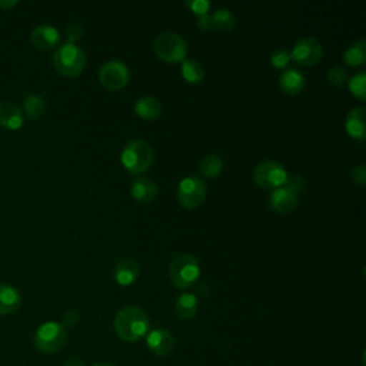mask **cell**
I'll list each match as a JSON object with an SVG mask.
<instances>
[{
	"instance_id": "5b68a950",
	"label": "cell",
	"mask_w": 366,
	"mask_h": 366,
	"mask_svg": "<svg viewBox=\"0 0 366 366\" xmlns=\"http://www.w3.org/2000/svg\"><path fill=\"white\" fill-rule=\"evenodd\" d=\"M53 64L60 74L74 77L83 71L86 66V54L77 44L66 43L54 51Z\"/></svg>"
},
{
	"instance_id": "ffe728a7",
	"label": "cell",
	"mask_w": 366,
	"mask_h": 366,
	"mask_svg": "<svg viewBox=\"0 0 366 366\" xmlns=\"http://www.w3.org/2000/svg\"><path fill=\"white\" fill-rule=\"evenodd\" d=\"M162 104L152 96H144L134 103V113L144 120H154L162 116Z\"/></svg>"
},
{
	"instance_id": "d590c367",
	"label": "cell",
	"mask_w": 366,
	"mask_h": 366,
	"mask_svg": "<svg viewBox=\"0 0 366 366\" xmlns=\"http://www.w3.org/2000/svg\"><path fill=\"white\" fill-rule=\"evenodd\" d=\"M63 366H86L81 359H69Z\"/></svg>"
},
{
	"instance_id": "5bb4252c",
	"label": "cell",
	"mask_w": 366,
	"mask_h": 366,
	"mask_svg": "<svg viewBox=\"0 0 366 366\" xmlns=\"http://www.w3.org/2000/svg\"><path fill=\"white\" fill-rule=\"evenodd\" d=\"M24 123V117L21 109L10 102L3 100L0 102V127L7 130H19Z\"/></svg>"
},
{
	"instance_id": "d6a6232c",
	"label": "cell",
	"mask_w": 366,
	"mask_h": 366,
	"mask_svg": "<svg viewBox=\"0 0 366 366\" xmlns=\"http://www.w3.org/2000/svg\"><path fill=\"white\" fill-rule=\"evenodd\" d=\"M350 177H352V182H353L357 187L363 189L365 184H366V167L362 166V164L353 167L352 172H350Z\"/></svg>"
},
{
	"instance_id": "e0dca14e",
	"label": "cell",
	"mask_w": 366,
	"mask_h": 366,
	"mask_svg": "<svg viewBox=\"0 0 366 366\" xmlns=\"http://www.w3.org/2000/svg\"><path fill=\"white\" fill-rule=\"evenodd\" d=\"M279 84H280V89L286 94L296 96V94L303 92V89L306 86V79H305L303 73L299 71L297 69H286L280 74Z\"/></svg>"
},
{
	"instance_id": "7c38bea8",
	"label": "cell",
	"mask_w": 366,
	"mask_h": 366,
	"mask_svg": "<svg viewBox=\"0 0 366 366\" xmlns=\"http://www.w3.org/2000/svg\"><path fill=\"white\" fill-rule=\"evenodd\" d=\"M267 204L272 210L277 213H289L299 204V196L282 186L272 190Z\"/></svg>"
},
{
	"instance_id": "3957f363",
	"label": "cell",
	"mask_w": 366,
	"mask_h": 366,
	"mask_svg": "<svg viewBox=\"0 0 366 366\" xmlns=\"http://www.w3.org/2000/svg\"><path fill=\"white\" fill-rule=\"evenodd\" d=\"M169 276L172 283L179 289H187L193 286L200 276V266L197 259L189 253H180L174 256L169 266Z\"/></svg>"
},
{
	"instance_id": "8d00e7d4",
	"label": "cell",
	"mask_w": 366,
	"mask_h": 366,
	"mask_svg": "<svg viewBox=\"0 0 366 366\" xmlns=\"http://www.w3.org/2000/svg\"><path fill=\"white\" fill-rule=\"evenodd\" d=\"M93 366H110V365H106V363H96V365H93Z\"/></svg>"
},
{
	"instance_id": "9a60e30c",
	"label": "cell",
	"mask_w": 366,
	"mask_h": 366,
	"mask_svg": "<svg viewBox=\"0 0 366 366\" xmlns=\"http://www.w3.org/2000/svg\"><path fill=\"white\" fill-rule=\"evenodd\" d=\"M30 40H31L34 47H37L40 50H50V49H53L59 43L60 33L53 26L41 24V26H37L31 31Z\"/></svg>"
},
{
	"instance_id": "ac0fdd59",
	"label": "cell",
	"mask_w": 366,
	"mask_h": 366,
	"mask_svg": "<svg viewBox=\"0 0 366 366\" xmlns=\"http://www.w3.org/2000/svg\"><path fill=\"white\" fill-rule=\"evenodd\" d=\"M132 197L139 203H150L157 196V184L147 177H140L133 182L130 187Z\"/></svg>"
},
{
	"instance_id": "d4e9b609",
	"label": "cell",
	"mask_w": 366,
	"mask_h": 366,
	"mask_svg": "<svg viewBox=\"0 0 366 366\" xmlns=\"http://www.w3.org/2000/svg\"><path fill=\"white\" fill-rule=\"evenodd\" d=\"M23 107H24V114L29 119H39L46 112V102L39 94H30L24 99Z\"/></svg>"
},
{
	"instance_id": "d6986e66",
	"label": "cell",
	"mask_w": 366,
	"mask_h": 366,
	"mask_svg": "<svg viewBox=\"0 0 366 366\" xmlns=\"http://www.w3.org/2000/svg\"><path fill=\"white\" fill-rule=\"evenodd\" d=\"M21 303L20 292L11 285H0V315L14 313Z\"/></svg>"
},
{
	"instance_id": "836d02e7",
	"label": "cell",
	"mask_w": 366,
	"mask_h": 366,
	"mask_svg": "<svg viewBox=\"0 0 366 366\" xmlns=\"http://www.w3.org/2000/svg\"><path fill=\"white\" fill-rule=\"evenodd\" d=\"M196 24H197V27H199L202 31H210V30H213V20H212V16H210V14H202V16H199Z\"/></svg>"
},
{
	"instance_id": "1f68e13d",
	"label": "cell",
	"mask_w": 366,
	"mask_h": 366,
	"mask_svg": "<svg viewBox=\"0 0 366 366\" xmlns=\"http://www.w3.org/2000/svg\"><path fill=\"white\" fill-rule=\"evenodd\" d=\"M83 34V26L80 23H70L67 27H66V39H67V43H71V44H76V41L81 37Z\"/></svg>"
},
{
	"instance_id": "4fadbf2b",
	"label": "cell",
	"mask_w": 366,
	"mask_h": 366,
	"mask_svg": "<svg viewBox=\"0 0 366 366\" xmlns=\"http://www.w3.org/2000/svg\"><path fill=\"white\" fill-rule=\"evenodd\" d=\"M113 274H114V280L117 282V285L126 287V286L133 285L139 279L140 266L134 259L126 257L116 263Z\"/></svg>"
},
{
	"instance_id": "f546056e",
	"label": "cell",
	"mask_w": 366,
	"mask_h": 366,
	"mask_svg": "<svg viewBox=\"0 0 366 366\" xmlns=\"http://www.w3.org/2000/svg\"><path fill=\"white\" fill-rule=\"evenodd\" d=\"M283 187H286L287 190H290L299 196L306 189V180L299 174H292V176H287V180L283 184Z\"/></svg>"
},
{
	"instance_id": "44dd1931",
	"label": "cell",
	"mask_w": 366,
	"mask_h": 366,
	"mask_svg": "<svg viewBox=\"0 0 366 366\" xmlns=\"http://www.w3.org/2000/svg\"><path fill=\"white\" fill-rule=\"evenodd\" d=\"M197 307H199V300L193 293L180 295L174 303V312L177 317L183 320L192 319L197 313Z\"/></svg>"
},
{
	"instance_id": "4316f807",
	"label": "cell",
	"mask_w": 366,
	"mask_h": 366,
	"mask_svg": "<svg viewBox=\"0 0 366 366\" xmlns=\"http://www.w3.org/2000/svg\"><path fill=\"white\" fill-rule=\"evenodd\" d=\"M349 92L359 100L366 99V73L359 71L347 80Z\"/></svg>"
},
{
	"instance_id": "cb8c5ba5",
	"label": "cell",
	"mask_w": 366,
	"mask_h": 366,
	"mask_svg": "<svg viewBox=\"0 0 366 366\" xmlns=\"http://www.w3.org/2000/svg\"><path fill=\"white\" fill-rule=\"evenodd\" d=\"M200 172L204 177L213 179L223 172V160L217 154H207L200 162Z\"/></svg>"
},
{
	"instance_id": "8fae6325",
	"label": "cell",
	"mask_w": 366,
	"mask_h": 366,
	"mask_svg": "<svg viewBox=\"0 0 366 366\" xmlns=\"http://www.w3.org/2000/svg\"><path fill=\"white\" fill-rule=\"evenodd\" d=\"M146 345L153 355L164 357L173 352L176 340L169 330L153 329L146 335Z\"/></svg>"
},
{
	"instance_id": "30bf717a",
	"label": "cell",
	"mask_w": 366,
	"mask_h": 366,
	"mask_svg": "<svg viewBox=\"0 0 366 366\" xmlns=\"http://www.w3.org/2000/svg\"><path fill=\"white\" fill-rule=\"evenodd\" d=\"M289 53L290 60L296 61L297 64L313 66L323 57V47L316 39L303 37L293 44V49Z\"/></svg>"
},
{
	"instance_id": "9c48e42d",
	"label": "cell",
	"mask_w": 366,
	"mask_h": 366,
	"mask_svg": "<svg viewBox=\"0 0 366 366\" xmlns=\"http://www.w3.org/2000/svg\"><path fill=\"white\" fill-rule=\"evenodd\" d=\"M130 80V73L126 64L117 60L107 61L102 64L99 70V81L100 84L110 90V92H117L123 89Z\"/></svg>"
},
{
	"instance_id": "7402d4cb",
	"label": "cell",
	"mask_w": 366,
	"mask_h": 366,
	"mask_svg": "<svg viewBox=\"0 0 366 366\" xmlns=\"http://www.w3.org/2000/svg\"><path fill=\"white\" fill-rule=\"evenodd\" d=\"M180 74L187 83L199 84L204 79V69L197 60L186 59L182 61Z\"/></svg>"
},
{
	"instance_id": "277c9868",
	"label": "cell",
	"mask_w": 366,
	"mask_h": 366,
	"mask_svg": "<svg viewBox=\"0 0 366 366\" xmlns=\"http://www.w3.org/2000/svg\"><path fill=\"white\" fill-rule=\"evenodd\" d=\"M153 50L154 54L166 63H182L186 60L189 47L180 34L174 31H164L154 39Z\"/></svg>"
},
{
	"instance_id": "6da1fadb",
	"label": "cell",
	"mask_w": 366,
	"mask_h": 366,
	"mask_svg": "<svg viewBox=\"0 0 366 366\" xmlns=\"http://www.w3.org/2000/svg\"><path fill=\"white\" fill-rule=\"evenodd\" d=\"M113 327L122 340L136 342L149 333L150 320L139 306H124L116 313Z\"/></svg>"
},
{
	"instance_id": "4dcf8cb0",
	"label": "cell",
	"mask_w": 366,
	"mask_h": 366,
	"mask_svg": "<svg viewBox=\"0 0 366 366\" xmlns=\"http://www.w3.org/2000/svg\"><path fill=\"white\" fill-rule=\"evenodd\" d=\"M186 7H189V10L197 16L202 14H207L209 9H210V1L207 0H187L184 1Z\"/></svg>"
},
{
	"instance_id": "7a4b0ae2",
	"label": "cell",
	"mask_w": 366,
	"mask_h": 366,
	"mask_svg": "<svg viewBox=\"0 0 366 366\" xmlns=\"http://www.w3.org/2000/svg\"><path fill=\"white\" fill-rule=\"evenodd\" d=\"M120 162L130 174H142L153 163V150L149 143L133 140L123 147Z\"/></svg>"
},
{
	"instance_id": "484cf974",
	"label": "cell",
	"mask_w": 366,
	"mask_h": 366,
	"mask_svg": "<svg viewBox=\"0 0 366 366\" xmlns=\"http://www.w3.org/2000/svg\"><path fill=\"white\" fill-rule=\"evenodd\" d=\"M212 20H213V29H217L219 31H230L236 24V19L233 13L227 9H217L212 14Z\"/></svg>"
},
{
	"instance_id": "e575fe53",
	"label": "cell",
	"mask_w": 366,
	"mask_h": 366,
	"mask_svg": "<svg viewBox=\"0 0 366 366\" xmlns=\"http://www.w3.org/2000/svg\"><path fill=\"white\" fill-rule=\"evenodd\" d=\"M19 4V1H16V0H0V9H3V10H10L11 7H14V6H17Z\"/></svg>"
},
{
	"instance_id": "52a82bcc",
	"label": "cell",
	"mask_w": 366,
	"mask_h": 366,
	"mask_svg": "<svg viewBox=\"0 0 366 366\" xmlns=\"http://www.w3.org/2000/svg\"><path fill=\"white\" fill-rule=\"evenodd\" d=\"M286 169L276 160L260 162L253 170L254 183L259 187L274 190L282 187L287 180Z\"/></svg>"
},
{
	"instance_id": "83f0119b",
	"label": "cell",
	"mask_w": 366,
	"mask_h": 366,
	"mask_svg": "<svg viewBox=\"0 0 366 366\" xmlns=\"http://www.w3.org/2000/svg\"><path fill=\"white\" fill-rule=\"evenodd\" d=\"M326 80H327V84H329L330 87L337 89V87H340V86H343V84L346 83V80H347V73H346V70H345L343 67H340V66H333V67H330V69L327 70V73H326Z\"/></svg>"
},
{
	"instance_id": "8992f818",
	"label": "cell",
	"mask_w": 366,
	"mask_h": 366,
	"mask_svg": "<svg viewBox=\"0 0 366 366\" xmlns=\"http://www.w3.org/2000/svg\"><path fill=\"white\" fill-rule=\"evenodd\" d=\"M67 340L66 327L57 322H44L41 323L33 337L34 346L43 353H56L59 352Z\"/></svg>"
},
{
	"instance_id": "2e32d148",
	"label": "cell",
	"mask_w": 366,
	"mask_h": 366,
	"mask_svg": "<svg viewBox=\"0 0 366 366\" xmlns=\"http://www.w3.org/2000/svg\"><path fill=\"white\" fill-rule=\"evenodd\" d=\"M365 116H366V110L363 106L355 107L347 113L345 119V129L352 139H356L360 142L365 140V136H366Z\"/></svg>"
},
{
	"instance_id": "f1b7e54d",
	"label": "cell",
	"mask_w": 366,
	"mask_h": 366,
	"mask_svg": "<svg viewBox=\"0 0 366 366\" xmlns=\"http://www.w3.org/2000/svg\"><path fill=\"white\" fill-rule=\"evenodd\" d=\"M290 63V53L286 49H276L270 54V64L274 69H285Z\"/></svg>"
},
{
	"instance_id": "ba28073f",
	"label": "cell",
	"mask_w": 366,
	"mask_h": 366,
	"mask_svg": "<svg viewBox=\"0 0 366 366\" xmlns=\"http://www.w3.org/2000/svg\"><path fill=\"white\" fill-rule=\"evenodd\" d=\"M206 183L197 176H187L179 182L177 200L184 209H196L206 199Z\"/></svg>"
},
{
	"instance_id": "603a6c76",
	"label": "cell",
	"mask_w": 366,
	"mask_h": 366,
	"mask_svg": "<svg viewBox=\"0 0 366 366\" xmlns=\"http://www.w3.org/2000/svg\"><path fill=\"white\" fill-rule=\"evenodd\" d=\"M343 61L350 67H357L366 63V40L360 39L353 43L343 54Z\"/></svg>"
}]
</instances>
